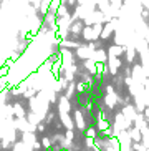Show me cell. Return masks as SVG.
Returning <instances> with one entry per match:
<instances>
[{
	"mask_svg": "<svg viewBox=\"0 0 149 151\" xmlns=\"http://www.w3.org/2000/svg\"><path fill=\"white\" fill-rule=\"evenodd\" d=\"M98 126H100V129H103V131H105V129H108V123H106V121H100V124H98Z\"/></svg>",
	"mask_w": 149,
	"mask_h": 151,
	"instance_id": "52a82bcc",
	"label": "cell"
},
{
	"mask_svg": "<svg viewBox=\"0 0 149 151\" xmlns=\"http://www.w3.org/2000/svg\"><path fill=\"white\" fill-rule=\"evenodd\" d=\"M86 136L88 138H96V131H95V128H88L86 129Z\"/></svg>",
	"mask_w": 149,
	"mask_h": 151,
	"instance_id": "277c9868",
	"label": "cell"
},
{
	"mask_svg": "<svg viewBox=\"0 0 149 151\" xmlns=\"http://www.w3.org/2000/svg\"><path fill=\"white\" fill-rule=\"evenodd\" d=\"M32 148H33V150H40V148H42V145H40V143H33V145H32Z\"/></svg>",
	"mask_w": 149,
	"mask_h": 151,
	"instance_id": "ba28073f",
	"label": "cell"
},
{
	"mask_svg": "<svg viewBox=\"0 0 149 151\" xmlns=\"http://www.w3.org/2000/svg\"><path fill=\"white\" fill-rule=\"evenodd\" d=\"M42 145H43L45 148H50V146H52V139H48V138H43V139H42Z\"/></svg>",
	"mask_w": 149,
	"mask_h": 151,
	"instance_id": "8992f818",
	"label": "cell"
},
{
	"mask_svg": "<svg viewBox=\"0 0 149 151\" xmlns=\"http://www.w3.org/2000/svg\"><path fill=\"white\" fill-rule=\"evenodd\" d=\"M129 136H131V141L133 143H141V131L139 129H133L131 133H129Z\"/></svg>",
	"mask_w": 149,
	"mask_h": 151,
	"instance_id": "7a4b0ae2",
	"label": "cell"
},
{
	"mask_svg": "<svg viewBox=\"0 0 149 151\" xmlns=\"http://www.w3.org/2000/svg\"><path fill=\"white\" fill-rule=\"evenodd\" d=\"M60 116H62V121H63V124H65L66 128H68V129H71V128H73V121L70 120V116L66 115L65 111H63V113H62Z\"/></svg>",
	"mask_w": 149,
	"mask_h": 151,
	"instance_id": "6da1fadb",
	"label": "cell"
},
{
	"mask_svg": "<svg viewBox=\"0 0 149 151\" xmlns=\"http://www.w3.org/2000/svg\"><path fill=\"white\" fill-rule=\"evenodd\" d=\"M74 116H76V123H78V128H85V121H83V118H81V115H80V113H74Z\"/></svg>",
	"mask_w": 149,
	"mask_h": 151,
	"instance_id": "3957f363",
	"label": "cell"
},
{
	"mask_svg": "<svg viewBox=\"0 0 149 151\" xmlns=\"http://www.w3.org/2000/svg\"><path fill=\"white\" fill-rule=\"evenodd\" d=\"M66 139H68V141H73L74 139V134H73V129H68V131H66Z\"/></svg>",
	"mask_w": 149,
	"mask_h": 151,
	"instance_id": "5b68a950",
	"label": "cell"
}]
</instances>
